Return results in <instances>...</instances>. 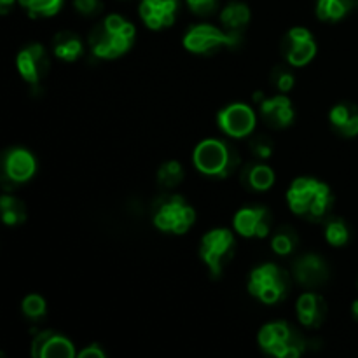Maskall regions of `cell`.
Listing matches in <instances>:
<instances>
[{"label": "cell", "mask_w": 358, "mask_h": 358, "mask_svg": "<svg viewBox=\"0 0 358 358\" xmlns=\"http://www.w3.org/2000/svg\"><path fill=\"white\" fill-rule=\"evenodd\" d=\"M240 34L212 27V24H196L184 35V48L194 55H208L220 48H236Z\"/></svg>", "instance_id": "cell-8"}, {"label": "cell", "mask_w": 358, "mask_h": 358, "mask_svg": "<svg viewBox=\"0 0 358 358\" xmlns=\"http://www.w3.org/2000/svg\"><path fill=\"white\" fill-rule=\"evenodd\" d=\"M73 7L84 16H96L101 10V0H73Z\"/></svg>", "instance_id": "cell-33"}, {"label": "cell", "mask_w": 358, "mask_h": 358, "mask_svg": "<svg viewBox=\"0 0 358 358\" xmlns=\"http://www.w3.org/2000/svg\"><path fill=\"white\" fill-rule=\"evenodd\" d=\"M217 122L226 135L233 138H245V136H250L255 129L257 115L250 105L231 103L219 112Z\"/></svg>", "instance_id": "cell-10"}, {"label": "cell", "mask_w": 358, "mask_h": 358, "mask_svg": "<svg viewBox=\"0 0 358 358\" xmlns=\"http://www.w3.org/2000/svg\"><path fill=\"white\" fill-rule=\"evenodd\" d=\"M136 30L131 21L110 14L91 30L90 48L96 58L114 59L131 49Z\"/></svg>", "instance_id": "cell-2"}, {"label": "cell", "mask_w": 358, "mask_h": 358, "mask_svg": "<svg viewBox=\"0 0 358 358\" xmlns=\"http://www.w3.org/2000/svg\"><path fill=\"white\" fill-rule=\"evenodd\" d=\"M185 3L191 9V13L203 17L213 14L219 7V0H185Z\"/></svg>", "instance_id": "cell-32"}, {"label": "cell", "mask_w": 358, "mask_h": 358, "mask_svg": "<svg viewBox=\"0 0 358 358\" xmlns=\"http://www.w3.org/2000/svg\"><path fill=\"white\" fill-rule=\"evenodd\" d=\"M252 14L248 6L243 2H231L220 13V21H222L224 28L231 34H240L250 21Z\"/></svg>", "instance_id": "cell-22"}, {"label": "cell", "mask_w": 358, "mask_h": 358, "mask_svg": "<svg viewBox=\"0 0 358 358\" xmlns=\"http://www.w3.org/2000/svg\"><path fill=\"white\" fill-rule=\"evenodd\" d=\"M297 245H299V236H297V231L290 226H280L271 238L273 252L282 257L294 254Z\"/></svg>", "instance_id": "cell-25"}, {"label": "cell", "mask_w": 358, "mask_h": 358, "mask_svg": "<svg viewBox=\"0 0 358 358\" xmlns=\"http://www.w3.org/2000/svg\"><path fill=\"white\" fill-rule=\"evenodd\" d=\"M352 313H353V317H355L357 320H358V299L355 301V303H353V306H352Z\"/></svg>", "instance_id": "cell-36"}, {"label": "cell", "mask_w": 358, "mask_h": 358, "mask_svg": "<svg viewBox=\"0 0 358 358\" xmlns=\"http://www.w3.org/2000/svg\"><path fill=\"white\" fill-rule=\"evenodd\" d=\"M35 171H37V161L30 150L14 147L3 154V177L13 184H23L30 180Z\"/></svg>", "instance_id": "cell-16"}, {"label": "cell", "mask_w": 358, "mask_h": 358, "mask_svg": "<svg viewBox=\"0 0 358 358\" xmlns=\"http://www.w3.org/2000/svg\"><path fill=\"white\" fill-rule=\"evenodd\" d=\"M259 346L275 358H299L308 343L289 322H271L259 331Z\"/></svg>", "instance_id": "cell-4"}, {"label": "cell", "mask_w": 358, "mask_h": 358, "mask_svg": "<svg viewBox=\"0 0 358 358\" xmlns=\"http://www.w3.org/2000/svg\"><path fill=\"white\" fill-rule=\"evenodd\" d=\"M52 51L63 62H76L83 55V41L73 31H59L52 41Z\"/></svg>", "instance_id": "cell-21"}, {"label": "cell", "mask_w": 358, "mask_h": 358, "mask_svg": "<svg viewBox=\"0 0 358 358\" xmlns=\"http://www.w3.org/2000/svg\"><path fill=\"white\" fill-rule=\"evenodd\" d=\"M233 227L243 238H266L271 233L273 215L266 206L254 205L238 210L233 219Z\"/></svg>", "instance_id": "cell-11"}, {"label": "cell", "mask_w": 358, "mask_h": 358, "mask_svg": "<svg viewBox=\"0 0 358 358\" xmlns=\"http://www.w3.org/2000/svg\"><path fill=\"white\" fill-rule=\"evenodd\" d=\"M357 3H358V0H357Z\"/></svg>", "instance_id": "cell-37"}, {"label": "cell", "mask_w": 358, "mask_h": 358, "mask_svg": "<svg viewBox=\"0 0 358 358\" xmlns=\"http://www.w3.org/2000/svg\"><path fill=\"white\" fill-rule=\"evenodd\" d=\"M16 65L21 77L31 86H37L48 76L51 62H49L48 51L44 49V45L30 44L21 49L16 58Z\"/></svg>", "instance_id": "cell-13"}, {"label": "cell", "mask_w": 358, "mask_h": 358, "mask_svg": "<svg viewBox=\"0 0 358 358\" xmlns=\"http://www.w3.org/2000/svg\"><path fill=\"white\" fill-rule=\"evenodd\" d=\"M290 275L278 264H261L250 273L248 292L262 304H276L289 296Z\"/></svg>", "instance_id": "cell-5"}, {"label": "cell", "mask_w": 358, "mask_h": 358, "mask_svg": "<svg viewBox=\"0 0 358 358\" xmlns=\"http://www.w3.org/2000/svg\"><path fill=\"white\" fill-rule=\"evenodd\" d=\"M31 355L35 358H73L77 357L73 343L55 331H41L31 343Z\"/></svg>", "instance_id": "cell-15"}, {"label": "cell", "mask_w": 358, "mask_h": 358, "mask_svg": "<svg viewBox=\"0 0 358 358\" xmlns=\"http://www.w3.org/2000/svg\"><path fill=\"white\" fill-rule=\"evenodd\" d=\"M21 310H23V315L28 318V320H42L45 317V311H48V306H45V299L38 294H30L23 299L21 303Z\"/></svg>", "instance_id": "cell-29"}, {"label": "cell", "mask_w": 358, "mask_h": 358, "mask_svg": "<svg viewBox=\"0 0 358 358\" xmlns=\"http://www.w3.org/2000/svg\"><path fill=\"white\" fill-rule=\"evenodd\" d=\"M254 101L259 105L262 119L266 124L273 129L287 128L294 122V105L289 96L285 94H276V96H266L264 93L257 91L254 94Z\"/></svg>", "instance_id": "cell-12"}, {"label": "cell", "mask_w": 358, "mask_h": 358, "mask_svg": "<svg viewBox=\"0 0 358 358\" xmlns=\"http://www.w3.org/2000/svg\"><path fill=\"white\" fill-rule=\"evenodd\" d=\"M77 357L79 358H105V353L98 345H90L87 348H84L83 352L77 353Z\"/></svg>", "instance_id": "cell-34"}, {"label": "cell", "mask_w": 358, "mask_h": 358, "mask_svg": "<svg viewBox=\"0 0 358 358\" xmlns=\"http://www.w3.org/2000/svg\"><path fill=\"white\" fill-rule=\"evenodd\" d=\"M325 240L332 247H345L350 241V229L348 224L341 217H329L325 220Z\"/></svg>", "instance_id": "cell-26"}, {"label": "cell", "mask_w": 358, "mask_h": 358, "mask_svg": "<svg viewBox=\"0 0 358 358\" xmlns=\"http://www.w3.org/2000/svg\"><path fill=\"white\" fill-rule=\"evenodd\" d=\"M20 6L31 17H49L62 9L63 0H20Z\"/></svg>", "instance_id": "cell-28"}, {"label": "cell", "mask_w": 358, "mask_h": 358, "mask_svg": "<svg viewBox=\"0 0 358 358\" xmlns=\"http://www.w3.org/2000/svg\"><path fill=\"white\" fill-rule=\"evenodd\" d=\"M297 318H299L301 324L304 327L317 329L327 318V303H325L324 297L317 292H304L303 296L297 299L296 304Z\"/></svg>", "instance_id": "cell-18"}, {"label": "cell", "mask_w": 358, "mask_h": 358, "mask_svg": "<svg viewBox=\"0 0 358 358\" xmlns=\"http://www.w3.org/2000/svg\"><path fill=\"white\" fill-rule=\"evenodd\" d=\"M271 83L282 93H289L292 91L294 84H296V77H294L292 70L285 65H276L271 72Z\"/></svg>", "instance_id": "cell-31"}, {"label": "cell", "mask_w": 358, "mask_h": 358, "mask_svg": "<svg viewBox=\"0 0 358 358\" xmlns=\"http://www.w3.org/2000/svg\"><path fill=\"white\" fill-rule=\"evenodd\" d=\"M294 278L308 289H317L329 280V266L320 255L306 254L294 262Z\"/></svg>", "instance_id": "cell-17"}, {"label": "cell", "mask_w": 358, "mask_h": 358, "mask_svg": "<svg viewBox=\"0 0 358 358\" xmlns=\"http://www.w3.org/2000/svg\"><path fill=\"white\" fill-rule=\"evenodd\" d=\"M240 182L245 189L255 192L269 191L275 184V171L262 163H250L241 170Z\"/></svg>", "instance_id": "cell-20"}, {"label": "cell", "mask_w": 358, "mask_h": 358, "mask_svg": "<svg viewBox=\"0 0 358 358\" xmlns=\"http://www.w3.org/2000/svg\"><path fill=\"white\" fill-rule=\"evenodd\" d=\"M180 0H140V17L150 30H163L177 20Z\"/></svg>", "instance_id": "cell-14"}, {"label": "cell", "mask_w": 358, "mask_h": 358, "mask_svg": "<svg viewBox=\"0 0 358 358\" xmlns=\"http://www.w3.org/2000/svg\"><path fill=\"white\" fill-rule=\"evenodd\" d=\"M192 163L203 175L226 178L236 171L240 164V154L224 140L206 138L196 145Z\"/></svg>", "instance_id": "cell-3"}, {"label": "cell", "mask_w": 358, "mask_h": 358, "mask_svg": "<svg viewBox=\"0 0 358 358\" xmlns=\"http://www.w3.org/2000/svg\"><path fill=\"white\" fill-rule=\"evenodd\" d=\"M0 213L7 226H21L28 217L24 203L13 194H3L0 198Z\"/></svg>", "instance_id": "cell-23"}, {"label": "cell", "mask_w": 358, "mask_h": 358, "mask_svg": "<svg viewBox=\"0 0 358 358\" xmlns=\"http://www.w3.org/2000/svg\"><path fill=\"white\" fill-rule=\"evenodd\" d=\"M234 252H236V238L233 231L224 227L208 231L199 243V257L213 278L222 275L231 259L234 257Z\"/></svg>", "instance_id": "cell-7"}, {"label": "cell", "mask_w": 358, "mask_h": 358, "mask_svg": "<svg viewBox=\"0 0 358 358\" xmlns=\"http://www.w3.org/2000/svg\"><path fill=\"white\" fill-rule=\"evenodd\" d=\"M14 2H16V0H0V7H2V13L3 14L9 13L10 7L14 6Z\"/></svg>", "instance_id": "cell-35"}, {"label": "cell", "mask_w": 358, "mask_h": 358, "mask_svg": "<svg viewBox=\"0 0 358 358\" xmlns=\"http://www.w3.org/2000/svg\"><path fill=\"white\" fill-rule=\"evenodd\" d=\"M280 49H282L283 58H285V62L290 66L301 69V66H306L315 58V55H317V42H315L313 34L308 28L296 27L290 28L283 35Z\"/></svg>", "instance_id": "cell-9"}, {"label": "cell", "mask_w": 358, "mask_h": 358, "mask_svg": "<svg viewBox=\"0 0 358 358\" xmlns=\"http://www.w3.org/2000/svg\"><path fill=\"white\" fill-rule=\"evenodd\" d=\"M355 6V0H318L317 2V16L322 21H336L343 20Z\"/></svg>", "instance_id": "cell-24"}, {"label": "cell", "mask_w": 358, "mask_h": 358, "mask_svg": "<svg viewBox=\"0 0 358 358\" xmlns=\"http://www.w3.org/2000/svg\"><path fill=\"white\" fill-rule=\"evenodd\" d=\"M152 222L163 233L185 234L196 222V212L182 196H161L152 206Z\"/></svg>", "instance_id": "cell-6"}, {"label": "cell", "mask_w": 358, "mask_h": 358, "mask_svg": "<svg viewBox=\"0 0 358 358\" xmlns=\"http://www.w3.org/2000/svg\"><path fill=\"white\" fill-rule=\"evenodd\" d=\"M287 203L297 217L310 222H325L334 205V194L325 182L313 177H299L287 191Z\"/></svg>", "instance_id": "cell-1"}, {"label": "cell", "mask_w": 358, "mask_h": 358, "mask_svg": "<svg viewBox=\"0 0 358 358\" xmlns=\"http://www.w3.org/2000/svg\"><path fill=\"white\" fill-rule=\"evenodd\" d=\"M184 180V168L178 161H166L157 170V182L163 189H175Z\"/></svg>", "instance_id": "cell-27"}, {"label": "cell", "mask_w": 358, "mask_h": 358, "mask_svg": "<svg viewBox=\"0 0 358 358\" xmlns=\"http://www.w3.org/2000/svg\"><path fill=\"white\" fill-rule=\"evenodd\" d=\"M248 147H250V152L254 154L255 159L259 161L269 159L273 156V150H275V143L264 133H257V135L252 136Z\"/></svg>", "instance_id": "cell-30"}, {"label": "cell", "mask_w": 358, "mask_h": 358, "mask_svg": "<svg viewBox=\"0 0 358 358\" xmlns=\"http://www.w3.org/2000/svg\"><path fill=\"white\" fill-rule=\"evenodd\" d=\"M329 122L345 138H353L358 135V107L353 103H338L329 112Z\"/></svg>", "instance_id": "cell-19"}]
</instances>
